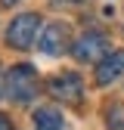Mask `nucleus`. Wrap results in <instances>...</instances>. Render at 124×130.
Listing matches in <instances>:
<instances>
[{
  "mask_svg": "<svg viewBox=\"0 0 124 130\" xmlns=\"http://www.w3.org/2000/svg\"><path fill=\"white\" fill-rule=\"evenodd\" d=\"M31 121H34V130H62V111L53 105H40L31 115Z\"/></svg>",
  "mask_w": 124,
  "mask_h": 130,
  "instance_id": "obj_7",
  "label": "nucleus"
},
{
  "mask_svg": "<svg viewBox=\"0 0 124 130\" xmlns=\"http://www.w3.org/2000/svg\"><path fill=\"white\" fill-rule=\"evenodd\" d=\"M37 46H40V53H46V56H59L62 50H68V25H62V22L46 25L40 31Z\"/></svg>",
  "mask_w": 124,
  "mask_h": 130,
  "instance_id": "obj_5",
  "label": "nucleus"
},
{
  "mask_svg": "<svg viewBox=\"0 0 124 130\" xmlns=\"http://www.w3.org/2000/svg\"><path fill=\"white\" fill-rule=\"evenodd\" d=\"M121 74H124V50H115L112 56H105L96 65V87H108Z\"/></svg>",
  "mask_w": 124,
  "mask_h": 130,
  "instance_id": "obj_6",
  "label": "nucleus"
},
{
  "mask_svg": "<svg viewBox=\"0 0 124 130\" xmlns=\"http://www.w3.org/2000/svg\"><path fill=\"white\" fill-rule=\"evenodd\" d=\"M50 96L59 99V102H65V105H74L84 96V80L74 71H62V74L50 77Z\"/></svg>",
  "mask_w": 124,
  "mask_h": 130,
  "instance_id": "obj_4",
  "label": "nucleus"
},
{
  "mask_svg": "<svg viewBox=\"0 0 124 130\" xmlns=\"http://www.w3.org/2000/svg\"><path fill=\"white\" fill-rule=\"evenodd\" d=\"M37 31H40V15L37 12H22L6 28V43L16 46V50H28L37 40Z\"/></svg>",
  "mask_w": 124,
  "mask_h": 130,
  "instance_id": "obj_2",
  "label": "nucleus"
},
{
  "mask_svg": "<svg viewBox=\"0 0 124 130\" xmlns=\"http://www.w3.org/2000/svg\"><path fill=\"white\" fill-rule=\"evenodd\" d=\"M0 130H12V124H9V118H6V115H0Z\"/></svg>",
  "mask_w": 124,
  "mask_h": 130,
  "instance_id": "obj_9",
  "label": "nucleus"
},
{
  "mask_svg": "<svg viewBox=\"0 0 124 130\" xmlns=\"http://www.w3.org/2000/svg\"><path fill=\"white\" fill-rule=\"evenodd\" d=\"M105 127L108 130H124V102L105 105Z\"/></svg>",
  "mask_w": 124,
  "mask_h": 130,
  "instance_id": "obj_8",
  "label": "nucleus"
},
{
  "mask_svg": "<svg viewBox=\"0 0 124 130\" xmlns=\"http://www.w3.org/2000/svg\"><path fill=\"white\" fill-rule=\"evenodd\" d=\"M71 56L78 62H102L108 56V40L105 34H99V31H87V34H81L74 43H71Z\"/></svg>",
  "mask_w": 124,
  "mask_h": 130,
  "instance_id": "obj_3",
  "label": "nucleus"
},
{
  "mask_svg": "<svg viewBox=\"0 0 124 130\" xmlns=\"http://www.w3.org/2000/svg\"><path fill=\"white\" fill-rule=\"evenodd\" d=\"M0 3H3V6H16V3H19V0H0Z\"/></svg>",
  "mask_w": 124,
  "mask_h": 130,
  "instance_id": "obj_10",
  "label": "nucleus"
},
{
  "mask_svg": "<svg viewBox=\"0 0 124 130\" xmlns=\"http://www.w3.org/2000/svg\"><path fill=\"white\" fill-rule=\"evenodd\" d=\"M6 96L12 102H19V105H25V102H31L37 96V74H34V68L31 65H12V68L6 71Z\"/></svg>",
  "mask_w": 124,
  "mask_h": 130,
  "instance_id": "obj_1",
  "label": "nucleus"
}]
</instances>
